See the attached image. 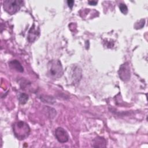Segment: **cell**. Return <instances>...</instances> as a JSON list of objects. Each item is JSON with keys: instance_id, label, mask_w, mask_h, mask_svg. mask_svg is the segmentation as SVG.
I'll return each mask as SVG.
<instances>
[{"instance_id": "6da1fadb", "label": "cell", "mask_w": 148, "mask_h": 148, "mask_svg": "<svg viewBox=\"0 0 148 148\" xmlns=\"http://www.w3.org/2000/svg\"><path fill=\"white\" fill-rule=\"evenodd\" d=\"M13 131L18 139L23 140L28 136L30 132V128L26 123L20 121L13 125Z\"/></svg>"}, {"instance_id": "7a4b0ae2", "label": "cell", "mask_w": 148, "mask_h": 148, "mask_svg": "<svg viewBox=\"0 0 148 148\" xmlns=\"http://www.w3.org/2000/svg\"><path fill=\"white\" fill-rule=\"evenodd\" d=\"M47 71L49 76L52 79H58L63 75L62 64L58 60H52L47 64Z\"/></svg>"}, {"instance_id": "3957f363", "label": "cell", "mask_w": 148, "mask_h": 148, "mask_svg": "<svg viewBox=\"0 0 148 148\" xmlns=\"http://www.w3.org/2000/svg\"><path fill=\"white\" fill-rule=\"evenodd\" d=\"M24 4L23 1L6 0L3 2V9L9 14H13L17 12Z\"/></svg>"}, {"instance_id": "277c9868", "label": "cell", "mask_w": 148, "mask_h": 148, "mask_svg": "<svg viewBox=\"0 0 148 148\" xmlns=\"http://www.w3.org/2000/svg\"><path fill=\"white\" fill-rule=\"evenodd\" d=\"M119 76L121 80L127 82L130 80L131 77V70L128 62H124L121 64L119 68Z\"/></svg>"}, {"instance_id": "5b68a950", "label": "cell", "mask_w": 148, "mask_h": 148, "mask_svg": "<svg viewBox=\"0 0 148 148\" xmlns=\"http://www.w3.org/2000/svg\"><path fill=\"white\" fill-rule=\"evenodd\" d=\"M55 136L60 143H65L69 139V135L67 131L62 127H58L55 131Z\"/></svg>"}, {"instance_id": "8992f818", "label": "cell", "mask_w": 148, "mask_h": 148, "mask_svg": "<svg viewBox=\"0 0 148 148\" xmlns=\"http://www.w3.org/2000/svg\"><path fill=\"white\" fill-rule=\"evenodd\" d=\"M39 35V29L34 24L28 32V39L29 42H33Z\"/></svg>"}, {"instance_id": "52a82bcc", "label": "cell", "mask_w": 148, "mask_h": 148, "mask_svg": "<svg viewBox=\"0 0 148 148\" xmlns=\"http://www.w3.org/2000/svg\"><path fill=\"white\" fill-rule=\"evenodd\" d=\"M9 66L13 69H14L18 72H22L24 71V68L21 64L20 63L19 61H18L17 60H12L9 62Z\"/></svg>"}, {"instance_id": "ba28073f", "label": "cell", "mask_w": 148, "mask_h": 148, "mask_svg": "<svg viewBox=\"0 0 148 148\" xmlns=\"http://www.w3.org/2000/svg\"><path fill=\"white\" fill-rule=\"evenodd\" d=\"M93 147H105L106 146V140L102 137L98 136L94 139Z\"/></svg>"}, {"instance_id": "9c48e42d", "label": "cell", "mask_w": 148, "mask_h": 148, "mask_svg": "<svg viewBox=\"0 0 148 148\" xmlns=\"http://www.w3.org/2000/svg\"><path fill=\"white\" fill-rule=\"evenodd\" d=\"M72 77L74 80L75 81H79V80L81 78L82 76V70L80 68L79 66H75L74 67V69L73 70V73H72Z\"/></svg>"}, {"instance_id": "30bf717a", "label": "cell", "mask_w": 148, "mask_h": 148, "mask_svg": "<svg viewBox=\"0 0 148 148\" xmlns=\"http://www.w3.org/2000/svg\"><path fill=\"white\" fill-rule=\"evenodd\" d=\"M18 100L21 104H25L28 100V95L25 93L20 94L18 97Z\"/></svg>"}, {"instance_id": "8fae6325", "label": "cell", "mask_w": 148, "mask_h": 148, "mask_svg": "<svg viewBox=\"0 0 148 148\" xmlns=\"http://www.w3.org/2000/svg\"><path fill=\"white\" fill-rule=\"evenodd\" d=\"M41 100L42 101H43V102H47V103H53L54 102H55V101L54 99L53 98H52L51 97H48V96H45L41 98Z\"/></svg>"}, {"instance_id": "7c38bea8", "label": "cell", "mask_w": 148, "mask_h": 148, "mask_svg": "<svg viewBox=\"0 0 148 148\" xmlns=\"http://www.w3.org/2000/svg\"><path fill=\"white\" fill-rule=\"evenodd\" d=\"M119 9L122 13L126 14L128 13V8L125 4L121 3L119 4Z\"/></svg>"}, {"instance_id": "4fadbf2b", "label": "cell", "mask_w": 148, "mask_h": 148, "mask_svg": "<svg viewBox=\"0 0 148 148\" xmlns=\"http://www.w3.org/2000/svg\"><path fill=\"white\" fill-rule=\"evenodd\" d=\"M145 20L143 19H142L140 20L138 23H136L135 25V28L136 29H139V28H142L143 26H144V24H145Z\"/></svg>"}, {"instance_id": "5bb4252c", "label": "cell", "mask_w": 148, "mask_h": 148, "mask_svg": "<svg viewBox=\"0 0 148 148\" xmlns=\"http://www.w3.org/2000/svg\"><path fill=\"white\" fill-rule=\"evenodd\" d=\"M67 3H68V6L70 8H72L73 5H74V1H67Z\"/></svg>"}, {"instance_id": "9a60e30c", "label": "cell", "mask_w": 148, "mask_h": 148, "mask_svg": "<svg viewBox=\"0 0 148 148\" xmlns=\"http://www.w3.org/2000/svg\"><path fill=\"white\" fill-rule=\"evenodd\" d=\"M88 3L90 5H96L97 4L98 2L97 1H88Z\"/></svg>"}]
</instances>
